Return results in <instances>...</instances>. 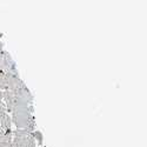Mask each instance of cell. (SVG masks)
<instances>
[{
  "mask_svg": "<svg viewBox=\"0 0 147 147\" xmlns=\"http://www.w3.org/2000/svg\"><path fill=\"white\" fill-rule=\"evenodd\" d=\"M3 102L5 104L7 112L11 113L12 124L17 129L33 132L35 129L33 95L26 85L12 91L3 92Z\"/></svg>",
  "mask_w": 147,
  "mask_h": 147,
  "instance_id": "6da1fadb",
  "label": "cell"
},
{
  "mask_svg": "<svg viewBox=\"0 0 147 147\" xmlns=\"http://www.w3.org/2000/svg\"><path fill=\"white\" fill-rule=\"evenodd\" d=\"M12 147H36V142L31 132L16 129L12 133Z\"/></svg>",
  "mask_w": 147,
  "mask_h": 147,
  "instance_id": "7a4b0ae2",
  "label": "cell"
},
{
  "mask_svg": "<svg viewBox=\"0 0 147 147\" xmlns=\"http://www.w3.org/2000/svg\"><path fill=\"white\" fill-rule=\"evenodd\" d=\"M0 71L4 73H18L17 64L12 59L11 54L4 48H0Z\"/></svg>",
  "mask_w": 147,
  "mask_h": 147,
  "instance_id": "3957f363",
  "label": "cell"
},
{
  "mask_svg": "<svg viewBox=\"0 0 147 147\" xmlns=\"http://www.w3.org/2000/svg\"><path fill=\"white\" fill-rule=\"evenodd\" d=\"M12 133L0 129V147H12Z\"/></svg>",
  "mask_w": 147,
  "mask_h": 147,
  "instance_id": "277c9868",
  "label": "cell"
},
{
  "mask_svg": "<svg viewBox=\"0 0 147 147\" xmlns=\"http://www.w3.org/2000/svg\"><path fill=\"white\" fill-rule=\"evenodd\" d=\"M32 133V137H33V139L35 140V142L38 144L39 146H42V144H44V137H42V134H41V132L40 131H33V132H31Z\"/></svg>",
  "mask_w": 147,
  "mask_h": 147,
  "instance_id": "5b68a950",
  "label": "cell"
},
{
  "mask_svg": "<svg viewBox=\"0 0 147 147\" xmlns=\"http://www.w3.org/2000/svg\"><path fill=\"white\" fill-rule=\"evenodd\" d=\"M6 88H7V85H6V73L0 71V90L4 92V91H6Z\"/></svg>",
  "mask_w": 147,
  "mask_h": 147,
  "instance_id": "8992f818",
  "label": "cell"
},
{
  "mask_svg": "<svg viewBox=\"0 0 147 147\" xmlns=\"http://www.w3.org/2000/svg\"><path fill=\"white\" fill-rule=\"evenodd\" d=\"M0 101H3V91L0 90Z\"/></svg>",
  "mask_w": 147,
  "mask_h": 147,
  "instance_id": "52a82bcc",
  "label": "cell"
},
{
  "mask_svg": "<svg viewBox=\"0 0 147 147\" xmlns=\"http://www.w3.org/2000/svg\"><path fill=\"white\" fill-rule=\"evenodd\" d=\"M0 48H4V44H3L1 40H0Z\"/></svg>",
  "mask_w": 147,
  "mask_h": 147,
  "instance_id": "ba28073f",
  "label": "cell"
}]
</instances>
